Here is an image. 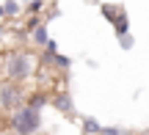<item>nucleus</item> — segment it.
<instances>
[{
	"mask_svg": "<svg viewBox=\"0 0 149 135\" xmlns=\"http://www.w3.org/2000/svg\"><path fill=\"white\" fill-rule=\"evenodd\" d=\"M0 72H3L6 80H14V83H22L25 86L28 80L39 75V55L31 53V50H8L0 61Z\"/></svg>",
	"mask_w": 149,
	"mask_h": 135,
	"instance_id": "nucleus-1",
	"label": "nucleus"
},
{
	"mask_svg": "<svg viewBox=\"0 0 149 135\" xmlns=\"http://www.w3.org/2000/svg\"><path fill=\"white\" fill-rule=\"evenodd\" d=\"M6 127L14 135H39L42 132V110L31 108V105H22L19 110L8 113Z\"/></svg>",
	"mask_w": 149,
	"mask_h": 135,
	"instance_id": "nucleus-2",
	"label": "nucleus"
},
{
	"mask_svg": "<svg viewBox=\"0 0 149 135\" xmlns=\"http://www.w3.org/2000/svg\"><path fill=\"white\" fill-rule=\"evenodd\" d=\"M28 102V88L22 83H14V80H0V110L3 113H14L19 110L22 105Z\"/></svg>",
	"mask_w": 149,
	"mask_h": 135,
	"instance_id": "nucleus-3",
	"label": "nucleus"
},
{
	"mask_svg": "<svg viewBox=\"0 0 149 135\" xmlns=\"http://www.w3.org/2000/svg\"><path fill=\"white\" fill-rule=\"evenodd\" d=\"M50 105H53L55 110H61V113H66V116L74 113V105H72L69 91H55V94H50Z\"/></svg>",
	"mask_w": 149,
	"mask_h": 135,
	"instance_id": "nucleus-4",
	"label": "nucleus"
},
{
	"mask_svg": "<svg viewBox=\"0 0 149 135\" xmlns=\"http://www.w3.org/2000/svg\"><path fill=\"white\" fill-rule=\"evenodd\" d=\"M25 105H31V108H36V110L47 108V105H50V91H44V88L28 91V102H25Z\"/></svg>",
	"mask_w": 149,
	"mask_h": 135,
	"instance_id": "nucleus-5",
	"label": "nucleus"
},
{
	"mask_svg": "<svg viewBox=\"0 0 149 135\" xmlns=\"http://www.w3.org/2000/svg\"><path fill=\"white\" fill-rule=\"evenodd\" d=\"M47 42H50V36H47V25L42 22L39 28H33V30H31V44H33V47H44Z\"/></svg>",
	"mask_w": 149,
	"mask_h": 135,
	"instance_id": "nucleus-6",
	"label": "nucleus"
},
{
	"mask_svg": "<svg viewBox=\"0 0 149 135\" xmlns=\"http://www.w3.org/2000/svg\"><path fill=\"white\" fill-rule=\"evenodd\" d=\"M113 30H116V36H127V30H130V19H127V11H119V17L113 19Z\"/></svg>",
	"mask_w": 149,
	"mask_h": 135,
	"instance_id": "nucleus-7",
	"label": "nucleus"
},
{
	"mask_svg": "<svg viewBox=\"0 0 149 135\" xmlns=\"http://www.w3.org/2000/svg\"><path fill=\"white\" fill-rule=\"evenodd\" d=\"M83 130H86V135H100L102 132V124L88 116V119H83Z\"/></svg>",
	"mask_w": 149,
	"mask_h": 135,
	"instance_id": "nucleus-8",
	"label": "nucleus"
},
{
	"mask_svg": "<svg viewBox=\"0 0 149 135\" xmlns=\"http://www.w3.org/2000/svg\"><path fill=\"white\" fill-rule=\"evenodd\" d=\"M3 8H6V17H19L22 14V3H17V0H3Z\"/></svg>",
	"mask_w": 149,
	"mask_h": 135,
	"instance_id": "nucleus-9",
	"label": "nucleus"
},
{
	"mask_svg": "<svg viewBox=\"0 0 149 135\" xmlns=\"http://www.w3.org/2000/svg\"><path fill=\"white\" fill-rule=\"evenodd\" d=\"M119 11H122L119 6H102V17H105V19H111V22L119 17Z\"/></svg>",
	"mask_w": 149,
	"mask_h": 135,
	"instance_id": "nucleus-10",
	"label": "nucleus"
},
{
	"mask_svg": "<svg viewBox=\"0 0 149 135\" xmlns=\"http://www.w3.org/2000/svg\"><path fill=\"white\" fill-rule=\"evenodd\" d=\"M42 8H44V0H31V3L25 6V11H28V14H39Z\"/></svg>",
	"mask_w": 149,
	"mask_h": 135,
	"instance_id": "nucleus-11",
	"label": "nucleus"
},
{
	"mask_svg": "<svg viewBox=\"0 0 149 135\" xmlns=\"http://www.w3.org/2000/svg\"><path fill=\"white\" fill-rule=\"evenodd\" d=\"M119 42H122V47H124V50L133 47V39H130V33H127V36H119Z\"/></svg>",
	"mask_w": 149,
	"mask_h": 135,
	"instance_id": "nucleus-12",
	"label": "nucleus"
},
{
	"mask_svg": "<svg viewBox=\"0 0 149 135\" xmlns=\"http://www.w3.org/2000/svg\"><path fill=\"white\" fill-rule=\"evenodd\" d=\"M3 17H6V8H3V3H0V22H3Z\"/></svg>",
	"mask_w": 149,
	"mask_h": 135,
	"instance_id": "nucleus-13",
	"label": "nucleus"
},
{
	"mask_svg": "<svg viewBox=\"0 0 149 135\" xmlns=\"http://www.w3.org/2000/svg\"><path fill=\"white\" fill-rule=\"evenodd\" d=\"M3 36H6V25L0 22V39H3Z\"/></svg>",
	"mask_w": 149,
	"mask_h": 135,
	"instance_id": "nucleus-14",
	"label": "nucleus"
},
{
	"mask_svg": "<svg viewBox=\"0 0 149 135\" xmlns=\"http://www.w3.org/2000/svg\"><path fill=\"white\" fill-rule=\"evenodd\" d=\"M0 135H14V132H11V130H6V132H0Z\"/></svg>",
	"mask_w": 149,
	"mask_h": 135,
	"instance_id": "nucleus-15",
	"label": "nucleus"
}]
</instances>
